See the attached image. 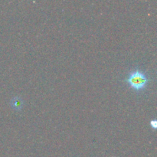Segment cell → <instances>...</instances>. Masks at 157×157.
I'll return each mask as SVG.
<instances>
[{
  "instance_id": "cell-3",
  "label": "cell",
  "mask_w": 157,
  "mask_h": 157,
  "mask_svg": "<svg viewBox=\"0 0 157 157\" xmlns=\"http://www.w3.org/2000/svg\"><path fill=\"white\" fill-rule=\"evenodd\" d=\"M150 126L153 130H156L157 128V121L156 120H153V121H150Z\"/></svg>"
},
{
  "instance_id": "cell-1",
  "label": "cell",
  "mask_w": 157,
  "mask_h": 157,
  "mask_svg": "<svg viewBox=\"0 0 157 157\" xmlns=\"http://www.w3.org/2000/svg\"><path fill=\"white\" fill-rule=\"evenodd\" d=\"M148 81L147 75L140 70L130 72L128 78H127V82L136 90H144L147 87Z\"/></svg>"
},
{
  "instance_id": "cell-2",
  "label": "cell",
  "mask_w": 157,
  "mask_h": 157,
  "mask_svg": "<svg viewBox=\"0 0 157 157\" xmlns=\"http://www.w3.org/2000/svg\"><path fill=\"white\" fill-rule=\"evenodd\" d=\"M11 106L16 110H20L23 107V100L19 97H15L11 101Z\"/></svg>"
}]
</instances>
